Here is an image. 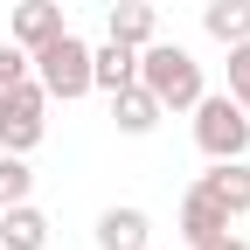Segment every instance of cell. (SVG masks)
Wrapping results in <instances>:
<instances>
[{
  "label": "cell",
  "instance_id": "6da1fadb",
  "mask_svg": "<svg viewBox=\"0 0 250 250\" xmlns=\"http://www.w3.org/2000/svg\"><path fill=\"white\" fill-rule=\"evenodd\" d=\"M139 83L160 98V111H188V104L208 90V83H202V62L188 56L181 42H160V35L139 49Z\"/></svg>",
  "mask_w": 250,
  "mask_h": 250
},
{
  "label": "cell",
  "instance_id": "7a4b0ae2",
  "mask_svg": "<svg viewBox=\"0 0 250 250\" xmlns=\"http://www.w3.org/2000/svg\"><path fill=\"white\" fill-rule=\"evenodd\" d=\"M28 70H35V83L49 90V104L62 98V104H77V98H90V42L83 35H49L42 49H28Z\"/></svg>",
  "mask_w": 250,
  "mask_h": 250
},
{
  "label": "cell",
  "instance_id": "3957f363",
  "mask_svg": "<svg viewBox=\"0 0 250 250\" xmlns=\"http://www.w3.org/2000/svg\"><path fill=\"white\" fill-rule=\"evenodd\" d=\"M188 111H195V146L208 153V160H243L250 153V111L229 98V90H202Z\"/></svg>",
  "mask_w": 250,
  "mask_h": 250
},
{
  "label": "cell",
  "instance_id": "277c9868",
  "mask_svg": "<svg viewBox=\"0 0 250 250\" xmlns=\"http://www.w3.org/2000/svg\"><path fill=\"white\" fill-rule=\"evenodd\" d=\"M42 132H49V90L28 70V77H14L0 90V153H35Z\"/></svg>",
  "mask_w": 250,
  "mask_h": 250
},
{
  "label": "cell",
  "instance_id": "5b68a950",
  "mask_svg": "<svg viewBox=\"0 0 250 250\" xmlns=\"http://www.w3.org/2000/svg\"><path fill=\"white\" fill-rule=\"evenodd\" d=\"M229 223H236V215H229L223 202H215L202 181H195V188L181 195V236H188V243H208V236H223Z\"/></svg>",
  "mask_w": 250,
  "mask_h": 250
},
{
  "label": "cell",
  "instance_id": "8992f818",
  "mask_svg": "<svg viewBox=\"0 0 250 250\" xmlns=\"http://www.w3.org/2000/svg\"><path fill=\"white\" fill-rule=\"evenodd\" d=\"M111 118H118V132L146 139V132H153V125H160L167 111H160V98H153V90L132 77V83H118V90H111Z\"/></svg>",
  "mask_w": 250,
  "mask_h": 250
},
{
  "label": "cell",
  "instance_id": "52a82bcc",
  "mask_svg": "<svg viewBox=\"0 0 250 250\" xmlns=\"http://www.w3.org/2000/svg\"><path fill=\"white\" fill-rule=\"evenodd\" d=\"M146 243H153V215L146 208L125 202V208H104L98 215V250H146Z\"/></svg>",
  "mask_w": 250,
  "mask_h": 250
},
{
  "label": "cell",
  "instance_id": "ba28073f",
  "mask_svg": "<svg viewBox=\"0 0 250 250\" xmlns=\"http://www.w3.org/2000/svg\"><path fill=\"white\" fill-rule=\"evenodd\" d=\"M104 35L125 42V49H146L153 35H160V14H153L146 0H111L104 7Z\"/></svg>",
  "mask_w": 250,
  "mask_h": 250
},
{
  "label": "cell",
  "instance_id": "9c48e42d",
  "mask_svg": "<svg viewBox=\"0 0 250 250\" xmlns=\"http://www.w3.org/2000/svg\"><path fill=\"white\" fill-rule=\"evenodd\" d=\"M62 28H70V21H62V7H56V0H21V7H14V21H7V42L42 49L49 35H62Z\"/></svg>",
  "mask_w": 250,
  "mask_h": 250
},
{
  "label": "cell",
  "instance_id": "30bf717a",
  "mask_svg": "<svg viewBox=\"0 0 250 250\" xmlns=\"http://www.w3.org/2000/svg\"><path fill=\"white\" fill-rule=\"evenodd\" d=\"M49 243V215L35 202H7L0 208V250H42Z\"/></svg>",
  "mask_w": 250,
  "mask_h": 250
},
{
  "label": "cell",
  "instance_id": "8fae6325",
  "mask_svg": "<svg viewBox=\"0 0 250 250\" xmlns=\"http://www.w3.org/2000/svg\"><path fill=\"white\" fill-rule=\"evenodd\" d=\"M202 188H208L229 215H250V160H208Z\"/></svg>",
  "mask_w": 250,
  "mask_h": 250
},
{
  "label": "cell",
  "instance_id": "7c38bea8",
  "mask_svg": "<svg viewBox=\"0 0 250 250\" xmlns=\"http://www.w3.org/2000/svg\"><path fill=\"white\" fill-rule=\"evenodd\" d=\"M139 77V49H125V42H98L90 49V90H118V83H132Z\"/></svg>",
  "mask_w": 250,
  "mask_h": 250
},
{
  "label": "cell",
  "instance_id": "4fadbf2b",
  "mask_svg": "<svg viewBox=\"0 0 250 250\" xmlns=\"http://www.w3.org/2000/svg\"><path fill=\"white\" fill-rule=\"evenodd\" d=\"M202 28L223 49L229 42H250V0H208V7H202Z\"/></svg>",
  "mask_w": 250,
  "mask_h": 250
},
{
  "label": "cell",
  "instance_id": "5bb4252c",
  "mask_svg": "<svg viewBox=\"0 0 250 250\" xmlns=\"http://www.w3.org/2000/svg\"><path fill=\"white\" fill-rule=\"evenodd\" d=\"M35 195V167H28V153H0V208L7 202H28Z\"/></svg>",
  "mask_w": 250,
  "mask_h": 250
},
{
  "label": "cell",
  "instance_id": "9a60e30c",
  "mask_svg": "<svg viewBox=\"0 0 250 250\" xmlns=\"http://www.w3.org/2000/svg\"><path fill=\"white\" fill-rule=\"evenodd\" d=\"M229 98L250 111V42H229Z\"/></svg>",
  "mask_w": 250,
  "mask_h": 250
},
{
  "label": "cell",
  "instance_id": "2e32d148",
  "mask_svg": "<svg viewBox=\"0 0 250 250\" xmlns=\"http://www.w3.org/2000/svg\"><path fill=\"white\" fill-rule=\"evenodd\" d=\"M14 77H28V49L21 42H0V90H7Z\"/></svg>",
  "mask_w": 250,
  "mask_h": 250
},
{
  "label": "cell",
  "instance_id": "e0dca14e",
  "mask_svg": "<svg viewBox=\"0 0 250 250\" xmlns=\"http://www.w3.org/2000/svg\"><path fill=\"white\" fill-rule=\"evenodd\" d=\"M195 250H250V243H243V236H229V229H223V236H208V243H195Z\"/></svg>",
  "mask_w": 250,
  "mask_h": 250
}]
</instances>
